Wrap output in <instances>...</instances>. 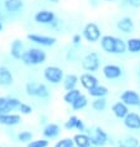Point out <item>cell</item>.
Masks as SVG:
<instances>
[{"instance_id":"cell-1","label":"cell","mask_w":140,"mask_h":147,"mask_svg":"<svg viewBox=\"0 0 140 147\" xmlns=\"http://www.w3.org/2000/svg\"><path fill=\"white\" fill-rule=\"evenodd\" d=\"M46 59H47V55L42 48L30 47L29 50H25L20 61L25 66H40V64L46 62Z\"/></svg>"},{"instance_id":"cell-2","label":"cell","mask_w":140,"mask_h":147,"mask_svg":"<svg viewBox=\"0 0 140 147\" xmlns=\"http://www.w3.org/2000/svg\"><path fill=\"white\" fill-rule=\"evenodd\" d=\"M81 67L83 68V71L88 73H94L97 72L101 67V56L98 52L92 51L88 52L81 61Z\"/></svg>"},{"instance_id":"cell-3","label":"cell","mask_w":140,"mask_h":147,"mask_svg":"<svg viewBox=\"0 0 140 147\" xmlns=\"http://www.w3.org/2000/svg\"><path fill=\"white\" fill-rule=\"evenodd\" d=\"M42 74H43L45 80L48 82L50 84H53V85H57V84L62 83L63 78H65L63 69L61 67H58V66H47V67H45Z\"/></svg>"},{"instance_id":"cell-4","label":"cell","mask_w":140,"mask_h":147,"mask_svg":"<svg viewBox=\"0 0 140 147\" xmlns=\"http://www.w3.org/2000/svg\"><path fill=\"white\" fill-rule=\"evenodd\" d=\"M102 30L96 22L86 24L83 30H82V37H83L88 43H97L102 38Z\"/></svg>"},{"instance_id":"cell-5","label":"cell","mask_w":140,"mask_h":147,"mask_svg":"<svg viewBox=\"0 0 140 147\" xmlns=\"http://www.w3.org/2000/svg\"><path fill=\"white\" fill-rule=\"evenodd\" d=\"M87 134L90 137V144H92V146L103 147L108 144V141H109L108 134H107L101 126H93L92 129L88 130Z\"/></svg>"},{"instance_id":"cell-6","label":"cell","mask_w":140,"mask_h":147,"mask_svg":"<svg viewBox=\"0 0 140 147\" xmlns=\"http://www.w3.org/2000/svg\"><path fill=\"white\" fill-rule=\"evenodd\" d=\"M26 38L30 41V42L37 45V46H41V47H52L57 43L56 37L41 35V34H27Z\"/></svg>"},{"instance_id":"cell-7","label":"cell","mask_w":140,"mask_h":147,"mask_svg":"<svg viewBox=\"0 0 140 147\" xmlns=\"http://www.w3.org/2000/svg\"><path fill=\"white\" fill-rule=\"evenodd\" d=\"M34 20L36 24H40V25H52L57 20V18H56L55 11L48 10V9H41L35 13Z\"/></svg>"},{"instance_id":"cell-8","label":"cell","mask_w":140,"mask_h":147,"mask_svg":"<svg viewBox=\"0 0 140 147\" xmlns=\"http://www.w3.org/2000/svg\"><path fill=\"white\" fill-rule=\"evenodd\" d=\"M102 74L105 79L108 80H115L119 79L123 76V68L118 64L107 63L102 67Z\"/></svg>"},{"instance_id":"cell-9","label":"cell","mask_w":140,"mask_h":147,"mask_svg":"<svg viewBox=\"0 0 140 147\" xmlns=\"http://www.w3.org/2000/svg\"><path fill=\"white\" fill-rule=\"evenodd\" d=\"M120 101L128 107H138L140 104V94L133 89H126L120 94Z\"/></svg>"},{"instance_id":"cell-10","label":"cell","mask_w":140,"mask_h":147,"mask_svg":"<svg viewBox=\"0 0 140 147\" xmlns=\"http://www.w3.org/2000/svg\"><path fill=\"white\" fill-rule=\"evenodd\" d=\"M118 31H120L122 34H125V35H129V34H133L134 30H135V24H134V20L130 18V16H123L122 19H119L117 24Z\"/></svg>"},{"instance_id":"cell-11","label":"cell","mask_w":140,"mask_h":147,"mask_svg":"<svg viewBox=\"0 0 140 147\" xmlns=\"http://www.w3.org/2000/svg\"><path fill=\"white\" fill-rule=\"evenodd\" d=\"M80 83H81L82 87L88 92L92 88L97 87V85L99 84V80H98V78L94 76V73L84 72V73H82V74L80 76Z\"/></svg>"},{"instance_id":"cell-12","label":"cell","mask_w":140,"mask_h":147,"mask_svg":"<svg viewBox=\"0 0 140 147\" xmlns=\"http://www.w3.org/2000/svg\"><path fill=\"white\" fill-rule=\"evenodd\" d=\"M115 37H117V36H112V35H103L102 36L99 43H101V48L103 52H105V53H108V55H114Z\"/></svg>"},{"instance_id":"cell-13","label":"cell","mask_w":140,"mask_h":147,"mask_svg":"<svg viewBox=\"0 0 140 147\" xmlns=\"http://www.w3.org/2000/svg\"><path fill=\"white\" fill-rule=\"evenodd\" d=\"M123 125L128 130H140V114L130 111L123 120Z\"/></svg>"},{"instance_id":"cell-14","label":"cell","mask_w":140,"mask_h":147,"mask_svg":"<svg viewBox=\"0 0 140 147\" xmlns=\"http://www.w3.org/2000/svg\"><path fill=\"white\" fill-rule=\"evenodd\" d=\"M21 121H22L21 114L9 113V114H1L0 115V125H4V126H16Z\"/></svg>"},{"instance_id":"cell-15","label":"cell","mask_w":140,"mask_h":147,"mask_svg":"<svg viewBox=\"0 0 140 147\" xmlns=\"http://www.w3.org/2000/svg\"><path fill=\"white\" fill-rule=\"evenodd\" d=\"M60 134H61V127L56 122H48V124L45 125V127L42 130L43 137L47 138V140H53V138H56Z\"/></svg>"},{"instance_id":"cell-16","label":"cell","mask_w":140,"mask_h":147,"mask_svg":"<svg viewBox=\"0 0 140 147\" xmlns=\"http://www.w3.org/2000/svg\"><path fill=\"white\" fill-rule=\"evenodd\" d=\"M24 52H25V46H24L22 40L15 38L10 45V56L14 59H21Z\"/></svg>"},{"instance_id":"cell-17","label":"cell","mask_w":140,"mask_h":147,"mask_svg":"<svg viewBox=\"0 0 140 147\" xmlns=\"http://www.w3.org/2000/svg\"><path fill=\"white\" fill-rule=\"evenodd\" d=\"M112 113L113 115L117 117L119 120H124L125 116L129 114V107L125 105L123 101H117V103H114L112 105Z\"/></svg>"},{"instance_id":"cell-18","label":"cell","mask_w":140,"mask_h":147,"mask_svg":"<svg viewBox=\"0 0 140 147\" xmlns=\"http://www.w3.org/2000/svg\"><path fill=\"white\" fill-rule=\"evenodd\" d=\"M3 6L7 13L15 14V13H19V11H21L24 9L25 3H24V0H4Z\"/></svg>"},{"instance_id":"cell-19","label":"cell","mask_w":140,"mask_h":147,"mask_svg":"<svg viewBox=\"0 0 140 147\" xmlns=\"http://www.w3.org/2000/svg\"><path fill=\"white\" fill-rule=\"evenodd\" d=\"M14 83V76L6 66H0V85L10 87Z\"/></svg>"},{"instance_id":"cell-20","label":"cell","mask_w":140,"mask_h":147,"mask_svg":"<svg viewBox=\"0 0 140 147\" xmlns=\"http://www.w3.org/2000/svg\"><path fill=\"white\" fill-rule=\"evenodd\" d=\"M78 83H80V77L75 74V73H68V74L65 76L62 85L65 90L68 92V90H72V89H76Z\"/></svg>"},{"instance_id":"cell-21","label":"cell","mask_w":140,"mask_h":147,"mask_svg":"<svg viewBox=\"0 0 140 147\" xmlns=\"http://www.w3.org/2000/svg\"><path fill=\"white\" fill-rule=\"evenodd\" d=\"M76 147H90V137L86 132H78L72 137Z\"/></svg>"},{"instance_id":"cell-22","label":"cell","mask_w":140,"mask_h":147,"mask_svg":"<svg viewBox=\"0 0 140 147\" xmlns=\"http://www.w3.org/2000/svg\"><path fill=\"white\" fill-rule=\"evenodd\" d=\"M108 94H109V89L105 85H102V84H98L97 87L88 90V95L94 98V99H97V98H105Z\"/></svg>"},{"instance_id":"cell-23","label":"cell","mask_w":140,"mask_h":147,"mask_svg":"<svg viewBox=\"0 0 140 147\" xmlns=\"http://www.w3.org/2000/svg\"><path fill=\"white\" fill-rule=\"evenodd\" d=\"M128 52L131 55L140 53V37H130L126 40Z\"/></svg>"},{"instance_id":"cell-24","label":"cell","mask_w":140,"mask_h":147,"mask_svg":"<svg viewBox=\"0 0 140 147\" xmlns=\"http://www.w3.org/2000/svg\"><path fill=\"white\" fill-rule=\"evenodd\" d=\"M81 95H82V92H81L78 88L72 89V90H68V92L65 93V95H63V101H65L66 104H68V105H72Z\"/></svg>"},{"instance_id":"cell-25","label":"cell","mask_w":140,"mask_h":147,"mask_svg":"<svg viewBox=\"0 0 140 147\" xmlns=\"http://www.w3.org/2000/svg\"><path fill=\"white\" fill-rule=\"evenodd\" d=\"M140 141L134 136H124L118 141V147H138Z\"/></svg>"},{"instance_id":"cell-26","label":"cell","mask_w":140,"mask_h":147,"mask_svg":"<svg viewBox=\"0 0 140 147\" xmlns=\"http://www.w3.org/2000/svg\"><path fill=\"white\" fill-rule=\"evenodd\" d=\"M88 98L84 95V94H82V95L78 98V99L73 103L72 105H71V108H72V110L73 111H81V110H83L88 105Z\"/></svg>"},{"instance_id":"cell-27","label":"cell","mask_w":140,"mask_h":147,"mask_svg":"<svg viewBox=\"0 0 140 147\" xmlns=\"http://www.w3.org/2000/svg\"><path fill=\"white\" fill-rule=\"evenodd\" d=\"M90 107L94 111H104L107 109V99L105 98H97V99L92 100V103H90Z\"/></svg>"},{"instance_id":"cell-28","label":"cell","mask_w":140,"mask_h":147,"mask_svg":"<svg viewBox=\"0 0 140 147\" xmlns=\"http://www.w3.org/2000/svg\"><path fill=\"white\" fill-rule=\"evenodd\" d=\"M128 52L126 48V41L123 40L122 37H115V48H114V55H124Z\"/></svg>"},{"instance_id":"cell-29","label":"cell","mask_w":140,"mask_h":147,"mask_svg":"<svg viewBox=\"0 0 140 147\" xmlns=\"http://www.w3.org/2000/svg\"><path fill=\"white\" fill-rule=\"evenodd\" d=\"M37 88H39V83L29 82L25 85V92L29 96H37Z\"/></svg>"},{"instance_id":"cell-30","label":"cell","mask_w":140,"mask_h":147,"mask_svg":"<svg viewBox=\"0 0 140 147\" xmlns=\"http://www.w3.org/2000/svg\"><path fill=\"white\" fill-rule=\"evenodd\" d=\"M34 140V134L30 131H21L18 134V141L21 142V144H29Z\"/></svg>"},{"instance_id":"cell-31","label":"cell","mask_w":140,"mask_h":147,"mask_svg":"<svg viewBox=\"0 0 140 147\" xmlns=\"http://www.w3.org/2000/svg\"><path fill=\"white\" fill-rule=\"evenodd\" d=\"M50 96V89L45 83H39V88H37V98L41 99H46Z\"/></svg>"},{"instance_id":"cell-32","label":"cell","mask_w":140,"mask_h":147,"mask_svg":"<svg viewBox=\"0 0 140 147\" xmlns=\"http://www.w3.org/2000/svg\"><path fill=\"white\" fill-rule=\"evenodd\" d=\"M80 117L76 116V115H71L67 119V121H65V129L68 130V131H71V130H76V125H77V121Z\"/></svg>"},{"instance_id":"cell-33","label":"cell","mask_w":140,"mask_h":147,"mask_svg":"<svg viewBox=\"0 0 140 147\" xmlns=\"http://www.w3.org/2000/svg\"><path fill=\"white\" fill-rule=\"evenodd\" d=\"M26 147H48V140L45 137L36 138V140H32L31 142H29Z\"/></svg>"},{"instance_id":"cell-34","label":"cell","mask_w":140,"mask_h":147,"mask_svg":"<svg viewBox=\"0 0 140 147\" xmlns=\"http://www.w3.org/2000/svg\"><path fill=\"white\" fill-rule=\"evenodd\" d=\"M53 147H76V146H75V142H73V138L65 137L57 141Z\"/></svg>"},{"instance_id":"cell-35","label":"cell","mask_w":140,"mask_h":147,"mask_svg":"<svg viewBox=\"0 0 140 147\" xmlns=\"http://www.w3.org/2000/svg\"><path fill=\"white\" fill-rule=\"evenodd\" d=\"M11 113L9 109V100L7 96H0V115L1 114H9Z\"/></svg>"},{"instance_id":"cell-36","label":"cell","mask_w":140,"mask_h":147,"mask_svg":"<svg viewBox=\"0 0 140 147\" xmlns=\"http://www.w3.org/2000/svg\"><path fill=\"white\" fill-rule=\"evenodd\" d=\"M7 100H9V109L10 111H15L18 110L19 107L21 105V100L16 96H7Z\"/></svg>"},{"instance_id":"cell-37","label":"cell","mask_w":140,"mask_h":147,"mask_svg":"<svg viewBox=\"0 0 140 147\" xmlns=\"http://www.w3.org/2000/svg\"><path fill=\"white\" fill-rule=\"evenodd\" d=\"M18 111L21 114V115H30V114H32V111H34V109H32L31 105H29L26 103H21V105L19 107Z\"/></svg>"},{"instance_id":"cell-38","label":"cell","mask_w":140,"mask_h":147,"mask_svg":"<svg viewBox=\"0 0 140 147\" xmlns=\"http://www.w3.org/2000/svg\"><path fill=\"white\" fill-rule=\"evenodd\" d=\"M82 40H83V37H82L81 34H75L71 38V42H72L73 46H80L82 43Z\"/></svg>"},{"instance_id":"cell-39","label":"cell","mask_w":140,"mask_h":147,"mask_svg":"<svg viewBox=\"0 0 140 147\" xmlns=\"http://www.w3.org/2000/svg\"><path fill=\"white\" fill-rule=\"evenodd\" d=\"M76 130H77V131H80V132H86V131H87L86 124H84V121L82 119H78L77 125H76Z\"/></svg>"},{"instance_id":"cell-40","label":"cell","mask_w":140,"mask_h":147,"mask_svg":"<svg viewBox=\"0 0 140 147\" xmlns=\"http://www.w3.org/2000/svg\"><path fill=\"white\" fill-rule=\"evenodd\" d=\"M126 5L130 7H134V9H138L140 7V0H125Z\"/></svg>"},{"instance_id":"cell-41","label":"cell","mask_w":140,"mask_h":147,"mask_svg":"<svg viewBox=\"0 0 140 147\" xmlns=\"http://www.w3.org/2000/svg\"><path fill=\"white\" fill-rule=\"evenodd\" d=\"M47 1H50V3H52V4H58L60 0H47Z\"/></svg>"},{"instance_id":"cell-42","label":"cell","mask_w":140,"mask_h":147,"mask_svg":"<svg viewBox=\"0 0 140 147\" xmlns=\"http://www.w3.org/2000/svg\"><path fill=\"white\" fill-rule=\"evenodd\" d=\"M3 30H4V25H3L1 22H0V31H3Z\"/></svg>"},{"instance_id":"cell-43","label":"cell","mask_w":140,"mask_h":147,"mask_svg":"<svg viewBox=\"0 0 140 147\" xmlns=\"http://www.w3.org/2000/svg\"><path fill=\"white\" fill-rule=\"evenodd\" d=\"M138 79H139V83H140V69H139V72H138Z\"/></svg>"},{"instance_id":"cell-44","label":"cell","mask_w":140,"mask_h":147,"mask_svg":"<svg viewBox=\"0 0 140 147\" xmlns=\"http://www.w3.org/2000/svg\"><path fill=\"white\" fill-rule=\"evenodd\" d=\"M104 1H114V0H104Z\"/></svg>"},{"instance_id":"cell-45","label":"cell","mask_w":140,"mask_h":147,"mask_svg":"<svg viewBox=\"0 0 140 147\" xmlns=\"http://www.w3.org/2000/svg\"><path fill=\"white\" fill-rule=\"evenodd\" d=\"M138 109H139V111H140V104L138 105Z\"/></svg>"},{"instance_id":"cell-46","label":"cell","mask_w":140,"mask_h":147,"mask_svg":"<svg viewBox=\"0 0 140 147\" xmlns=\"http://www.w3.org/2000/svg\"><path fill=\"white\" fill-rule=\"evenodd\" d=\"M138 147H140V144H139V146H138Z\"/></svg>"},{"instance_id":"cell-47","label":"cell","mask_w":140,"mask_h":147,"mask_svg":"<svg viewBox=\"0 0 140 147\" xmlns=\"http://www.w3.org/2000/svg\"><path fill=\"white\" fill-rule=\"evenodd\" d=\"M0 147H1V146H0Z\"/></svg>"}]
</instances>
